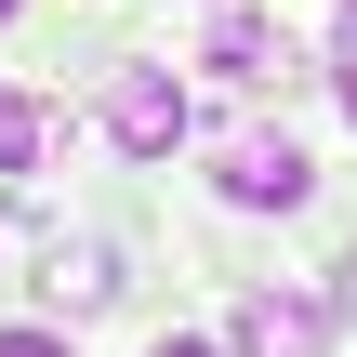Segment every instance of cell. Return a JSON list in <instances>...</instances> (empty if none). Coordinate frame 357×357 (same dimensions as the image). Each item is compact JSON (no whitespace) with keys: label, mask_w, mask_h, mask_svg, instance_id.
<instances>
[{"label":"cell","mask_w":357,"mask_h":357,"mask_svg":"<svg viewBox=\"0 0 357 357\" xmlns=\"http://www.w3.org/2000/svg\"><path fill=\"white\" fill-rule=\"evenodd\" d=\"M106 132H119V159H172V146L199 132V106L172 93V66H119V93H106Z\"/></svg>","instance_id":"1"},{"label":"cell","mask_w":357,"mask_h":357,"mask_svg":"<svg viewBox=\"0 0 357 357\" xmlns=\"http://www.w3.org/2000/svg\"><path fill=\"white\" fill-rule=\"evenodd\" d=\"M238 212H305V185H318V159L291 146V132H225V172H212Z\"/></svg>","instance_id":"2"},{"label":"cell","mask_w":357,"mask_h":357,"mask_svg":"<svg viewBox=\"0 0 357 357\" xmlns=\"http://www.w3.org/2000/svg\"><path fill=\"white\" fill-rule=\"evenodd\" d=\"M225 344L238 357H331V305H318V291H252Z\"/></svg>","instance_id":"3"},{"label":"cell","mask_w":357,"mask_h":357,"mask_svg":"<svg viewBox=\"0 0 357 357\" xmlns=\"http://www.w3.org/2000/svg\"><path fill=\"white\" fill-rule=\"evenodd\" d=\"M212 66H225L238 93H291V79H305L291 26H265V13H225V26H212Z\"/></svg>","instance_id":"4"},{"label":"cell","mask_w":357,"mask_h":357,"mask_svg":"<svg viewBox=\"0 0 357 357\" xmlns=\"http://www.w3.org/2000/svg\"><path fill=\"white\" fill-rule=\"evenodd\" d=\"M40 291L93 318V305H119V252H106V238H53V265H40Z\"/></svg>","instance_id":"5"},{"label":"cell","mask_w":357,"mask_h":357,"mask_svg":"<svg viewBox=\"0 0 357 357\" xmlns=\"http://www.w3.org/2000/svg\"><path fill=\"white\" fill-rule=\"evenodd\" d=\"M40 146H53V119H40V106H26V93H0V172H26V159H40Z\"/></svg>","instance_id":"6"},{"label":"cell","mask_w":357,"mask_h":357,"mask_svg":"<svg viewBox=\"0 0 357 357\" xmlns=\"http://www.w3.org/2000/svg\"><path fill=\"white\" fill-rule=\"evenodd\" d=\"M331 79H344V119H357V0L331 13Z\"/></svg>","instance_id":"7"},{"label":"cell","mask_w":357,"mask_h":357,"mask_svg":"<svg viewBox=\"0 0 357 357\" xmlns=\"http://www.w3.org/2000/svg\"><path fill=\"white\" fill-rule=\"evenodd\" d=\"M0 357H66V344H53V331H0Z\"/></svg>","instance_id":"8"},{"label":"cell","mask_w":357,"mask_h":357,"mask_svg":"<svg viewBox=\"0 0 357 357\" xmlns=\"http://www.w3.org/2000/svg\"><path fill=\"white\" fill-rule=\"evenodd\" d=\"M331 278H344V291H331V305H344V318H357V252H344V265H331Z\"/></svg>","instance_id":"9"},{"label":"cell","mask_w":357,"mask_h":357,"mask_svg":"<svg viewBox=\"0 0 357 357\" xmlns=\"http://www.w3.org/2000/svg\"><path fill=\"white\" fill-rule=\"evenodd\" d=\"M146 357H212V344H185V331H172V344H146Z\"/></svg>","instance_id":"10"},{"label":"cell","mask_w":357,"mask_h":357,"mask_svg":"<svg viewBox=\"0 0 357 357\" xmlns=\"http://www.w3.org/2000/svg\"><path fill=\"white\" fill-rule=\"evenodd\" d=\"M0 13H13V0H0Z\"/></svg>","instance_id":"11"}]
</instances>
